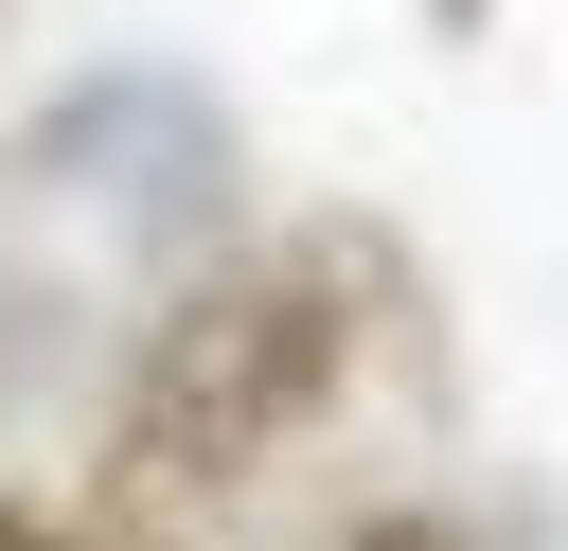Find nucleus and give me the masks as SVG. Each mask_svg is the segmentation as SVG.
Masks as SVG:
<instances>
[{
	"instance_id": "nucleus-1",
	"label": "nucleus",
	"mask_w": 568,
	"mask_h": 551,
	"mask_svg": "<svg viewBox=\"0 0 568 551\" xmlns=\"http://www.w3.org/2000/svg\"><path fill=\"white\" fill-rule=\"evenodd\" d=\"M426 409H444V320L390 231H355V213H302L266 249L213 231L124 338L89 515L124 551H231L320 462H355L373 427H426Z\"/></svg>"
},
{
	"instance_id": "nucleus-2",
	"label": "nucleus",
	"mask_w": 568,
	"mask_h": 551,
	"mask_svg": "<svg viewBox=\"0 0 568 551\" xmlns=\"http://www.w3.org/2000/svg\"><path fill=\"white\" fill-rule=\"evenodd\" d=\"M320 551H550L532 515H479V498H373V515H337Z\"/></svg>"
},
{
	"instance_id": "nucleus-3",
	"label": "nucleus",
	"mask_w": 568,
	"mask_h": 551,
	"mask_svg": "<svg viewBox=\"0 0 568 551\" xmlns=\"http://www.w3.org/2000/svg\"><path fill=\"white\" fill-rule=\"evenodd\" d=\"M0 551H124V533L71 515V498H0Z\"/></svg>"
},
{
	"instance_id": "nucleus-4",
	"label": "nucleus",
	"mask_w": 568,
	"mask_h": 551,
	"mask_svg": "<svg viewBox=\"0 0 568 551\" xmlns=\"http://www.w3.org/2000/svg\"><path fill=\"white\" fill-rule=\"evenodd\" d=\"M0 18H18V0H0Z\"/></svg>"
}]
</instances>
